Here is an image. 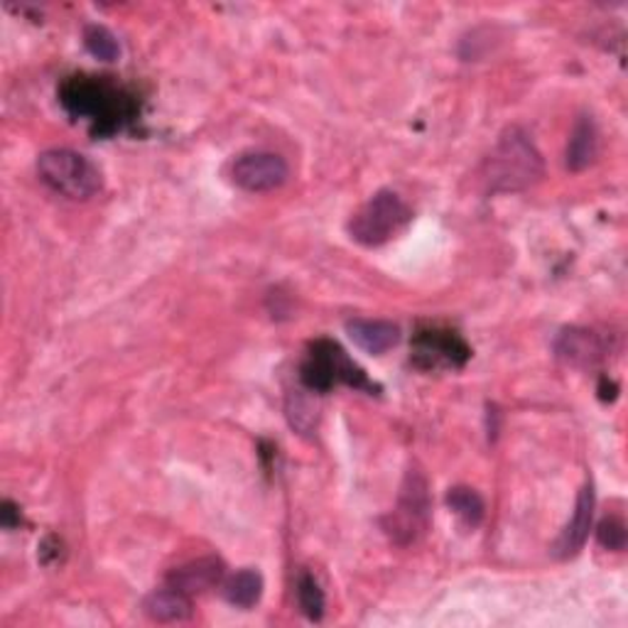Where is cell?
I'll list each match as a JSON object with an SVG mask.
<instances>
[{
    "label": "cell",
    "mask_w": 628,
    "mask_h": 628,
    "mask_svg": "<svg viewBox=\"0 0 628 628\" xmlns=\"http://www.w3.org/2000/svg\"><path fill=\"white\" fill-rule=\"evenodd\" d=\"M347 331L359 349L373 357H381L400 341V327L386 319H351Z\"/></svg>",
    "instance_id": "7c38bea8"
},
{
    "label": "cell",
    "mask_w": 628,
    "mask_h": 628,
    "mask_svg": "<svg viewBox=\"0 0 628 628\" xmlns=\"http://www.w3.org/2000/svg\"><path fill=\"white\" fill-rule=\"evenodd\" d=\"M223 575H227V565H223L219 557H199V560L187 562L170 572L168 585L185 591L187 597H195L221 585Z\"/></svg>",
    "instance_id": "30bf717a"
},
{
    "label": "cell",
    "mask_w": 628,
    "mask_h": 628,
    "mask_svg": "<svg viewBox=\"0 0 628 628\" xmlns=\"http://www.w3.org/2000/svg\"><path fill=\"white\" fill-rule=\"evenodd\" d=\"M38 175L52 192L77 201L91 199L93 195H99L103 187L97 165L81 156V152L67 148L42 152L38 160Z\"/></svg>",
    "instance_id": "7a4b0ae2"
},
{
    "label": "cell",
    "mask_w": 628,
    "mask_h": 628,
    "mask_svg": "<svg viewBox=\"0 0 628 628\" xmlns=\"http://www.w3.org/2000/svg\"><path fill=\"white\" fill-rule=\"evenodd\" d=\"M447 506L452 508V511L465 520L467 526H479L481 518H484V501L481 496L469 489V486H455V489H449L447 494Z\"/></svg>",
    "instance_id": "2e32d148"
},
{
    "label": "cell",
    "mask_w": 628,
    "mask_h": 628,
    "mask_svg": "<svg viewBox=\"0 0 628 628\" xmlns=\"http://www.w3.org/2000/svg\"><path fill=\"white\" fill-rule=\"evenodd\" d=\"M430 516L432 501L428 479L422 477V471L410 469L406 474V481L400 486L398 504L393 506V511L381 520V526L390 542L400 545V548H408V545L418 542L425 536V530L430 526Z\"/></svg>",
    "instance_id": "3957f363"
},
{
    "label": "cell",
    "mask_w": 628,
    "mask_h": 628,
    "mask_svg": "<svg viewBox=\"0 0 628 628\" xmlns=\"http://www.w3.org/2000/svg\"><path fill=\"white\" fill-rule=\"evenodd\" d=\"M410 209L396 192H376L366 205L351 217L349 233L361 246H381L406 227Z\"/></svg>",
    "instance_id": "8992f818"
},
{
    "label": "cell",
    "mask_w": 628,
    "mask_h": 628,
    "mask_svg": "<svg viewBox=\"0 0 628 628\" xmlns=\"http://www.w3.org/2000/svg\"><path fill=\"white\" fill-rule=\"evenodd\" d=\"M288 162L276 152H243L231 165V180L246 192H272L288 182Z\"/></svg>",
    "instance_id": "52a82bcc"
},
{
    "label": "cell",
    "mask_w": 628,
    "mask_h": 628,
    "mask_svg": "<svg viewBox=\"0 0 628 628\" xmlns=\"http://www.w3.org/2000/svg\"><path fill=\"white\" fill-rule=\"evenodd\" d=\"M288 420L298 432L307 435L317 428V406L315 400L298 390L288 398Z\"/></svg>",
    "instance_id": "d6986e66"
},
{
    "label": "cell",
    "mask_w": 628,
    "mask_h": 628,
    "mask_svg": "<svg viewBox=\"0 0 628 628\" xmlns=\"http://www.w3.org/2000/svg\"><path fill=\"white\" fill-rule=\"evenodd\" d=\"M597 538L601 542V548L621 552L626 548V524L619 516L604 518L597 530Z\"/></svg>",
    "instance_id": "ffe728a7"
},
{
    "label": "cell",
    "mask_w": 628,
    "mask_h": 628,
    "mask_svg": "<svg viewBox=\"0 0 628 628\" xmlns=\"http://www.w3.org/2000/svg\"><path fill=\"white\" fill-rule=\"evenodd\" d=\"M415 357L422 366H461L469 359V347L465 339H459L455 331H422L418 337Z\"/></svg>",
    "instance_id": "9c48e42d"
},
{
    "label": "cell",
    "mask_w": 628,
    "mask_h": 628,
    "mask_svg": "<svg viewBox=\"0 0 628 628\" xmlns=\"http://www.w3.org/2000/svg\"><path fill=\"white\" fill-rule=\"evenodd\" d=\"M599 156V130L591 116H579L567 143V168L572 172L587 170Z\"/></svg>",
    "instance_id": "4fadbf2b"
},
{
    "label": "cell",
    "mask_w": 628,
    "mask_h": 628,
    "mask_svg": "<svg viewBox=\"0 0 628 628\" xmlns=\"http://www.w3.org/2000/svg\"><path fill=\"white\" fill-rule=\"evenodd\" d=\"M591 516H595V489H591V484H587L577 496L572 520L567 524L560 540H557L555 545L557 557L570 560V557H575L579 550L585 548V542L589 538V528H591Z\"/></svg>",
    "instance_id": "8fae6325"
},
{
    "label": "cell",
    "mask_w": 628,
    "mask_h": 628,
    "mask_svg": "<svg viewBox=\"0 0 628 628\" xmlns=\"http://www.w3.org/2000/svg\"><path fill=\"white\" fill-rule=\"evenodd\" d=\"M302 383L307 390L325 393L331 386L347 383L353 388L373 390L369 378L353 363L337 341H317L302 363Z\"/></svg>",
    "instance_id": "5b68a950"
},
{
    "label": "cell",
    "mask_w": 628,
    "mask_h": 628,
    "mask_svg": "<svg viewBox=\"0 0 628 628\" xmlns=\"http://www.w3.org/2000/svg\"><path fill=\"white\" fill-rule=\"evenodd\" d=\"M143 609L152 621L160 624L187 621L192 616V597H187L185 591L168 585L165 589H156L152 595H148Z\"/></svg>",
    "instance_id": "5bb4252c"
},
{
    "label": "cell",
    "mask_w": 628,
    "mask_h": 628,
    "mask_svg": "<svg viewBox=\"0 0 628 628\" xmlns=\"http://www.w3.org/2000/svg\"><path fill=\"white\" fill-rule=\"evenodd\" d=\"M542 172L545 162L530 136L520 128H508L486 156L481 177L489 192L511 195L536 185Z\"/></svg>",
    "instance_id": "6da1fadb"
},
{
    "label": "cell",
    "mask_w": 628,
    "mask_h": 628,
    "mask_svg": "<svg viewBox=\"0 0 628 628\" xmlns=\"http://www.w3.org/2000/svg\"><path fill=\"white\" fill-rule=\"evenodd\" d=\"M557 359L570 366H595L607 357V343L587 327H570L562 329L560 337L555 339Z\"/></svg>",
    "instance_id": "ba28073f"
},
{
    "label": "cell",
    "mask_w": 628,
    "mask_h": 628,
    "mask_svg": "<svg viewBox=\"0 0 628 628\" xmlns=\"http://www.w3.org/2000/svg\"><path fill=\"white\" fill-rule=\"evenodd\" d=\"M84 44L101 62H116V59L121 57V44H118L116 34L103 26H89L84 30Z\"/></svg>",
    "instance_id": "ac0fdd59"
},
{
    "label": "cell",
    "mask_w": 628,
    "mask_h": 628,
    "mask_svg": "<svg viewBox=\"0 0 628 628\" xmlns=\"http://www.w3.org/2000/svg\"><path fill=\"white\" fill-rule=\"evenodd\" d=\"M298 604L307 619L319 621L325 616V591L310 572H302L298 579Z\"/></svg>",
    "instance_id": "e0dca14e"
},
{
    "label": "cell",
    "mask_w": 628,
    "mask_h": 628,
    "mask_svg": "<svg viewBox=\"0 0 628 628\" xmlns=\"http://www.w3.org/2000/svg\"><path fill=\"white\" fill-rule=\"evenodd\" d=\"M62 103L69 113L89 118L101 130H113L128 113V101L103 81L91 77H74L62 87Z\"/></svg>",
    "instance_id": "277c9868"
},
{
    "label": "cell",
    "mask_w": 628,
    "mask_h": 628,
    "mask_svg": "<svg viewBox=\"0 0 628 628\" xmlns=\"http://www.w3.org/2000/svg\"><path fill=\"white\" fill-rule=\"evenodd\" d=\"M260 595H263V577L256 570L236 572L227 582V587H223V597L239 609L256 607Z\"/></svg>",
    "instance_id": "9a60e30c"
},
{
    "label": "cell",
    "mask_w": 628,
    "mask_h": 628,
    "mask_svg": "<svg viewBox=\"0 0 628 628\" xmlns=\"http://www.w3.org/2000/svg\"><path fill=\"white\" fill-rule=\"evenodd\" d=\"M0 516H3V528L8 530H13L20 524V511L13 501H3V511H0Z\"/></svg>",
    "instance_id": "44dd1931"
}]
</instances>
